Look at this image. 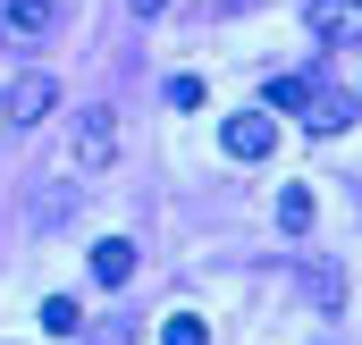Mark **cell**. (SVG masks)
I'll list each match as a JSON object with an SVG mask.
<instances>
[{
    "instance_id": "6da1fadb",
    "label": "cell",
    "mask_w": 362,
    "mask_h": 345,
    "mask_svg": "<svg viewBox=\"0 0 362 345\" xmlns=\"http://www.w3.org/2000/svg\"><path fill=\"white\" fill-rule=\"evenodd\" d=\"M278 152V118L270 110H236L228 118V160H270Z\"/></svg>"
},
{
    "instance_id": "7a4b0ae2",
    "label": "cell",
    "mask_w": 362,
    "mask_h": 345,
    "mask_svg": "<svg viewBox=\"0 0 362 345\" xmlns=\"http://www.w3.org/2000/svg\"><path fill=\"white\" fill-rule=\"evenodd\" d=\"M118 160V110H85L76 118V169H110Z\"/></svg>"
},
{
    "instance_id": "3957f363",
    "label": "cell",
    "mask_w": 362,
    "mask_h": 345,
    "mask_svg": "<svg viewBox=\"0 0 362 345\" xmlns=\"http://www.w3.org/2000/svg\"><path fill=\"white\" fill-rule=\"evenodd\" d=\"M312 34L337 42V51H354L362 42V0H312Z\"/></svg>"
},
{
    "instance_id": "277c9868",
    "label": "cell",
    "mask_w": 362,
    "mask_h": 345,
    "mask_svg": "<svg viewBox=\"0 0 362 345\" xmlns=\"http://www.w3.org/2000/svg\"><path fill=\"white\" fill-rule=\"evenodd\" d=\"M51 101H59V85L34 68V76H17V85H8V118H17V127H34V118H51Z\"/></svg>"
},
{
    "instance_id": "5b68a950",
    "label": "cell",
    "mask_w": 362,
    "mask_h": 345,
    "mask_svg": "<svg viewBox=\"0 0 362 345\" xmlns=\"http://www.w3.org/2000/svg\"><path fill=\"white\" fill-rule=\"evenodd\" d=\"M51 25H59V0H8L0 8V34H25V42L51 34Z\"/></svg>"
},
{
    "instance_id": "8992f818",
    "label": "cell",
    "mask_w": 362,
    "mask_h": 345,
    "mask_svg": "<svg viewBox=\"0 0 362 345\" xmlns=\"http://www.w3.org/2000/svg\"><path fill=\"white\" fill-rule=\"evenodd\" d=\"M303 127H312V135H346V127H354V93H312Z\"/></svg>"
},
{
    "instance_id": "52a82bcc",
    "label": "cell",
    "mask_w": 362,
    "mask_h": 345,
    "mask_svg": "<svg viewBox=\"0 0 362 345\" xmlns=\"http://www.w3.org/2000/svg\"><path fill=\"white\" fill-rule=\"evenodd\" d=\"M93 278H101V286H127V278H135V245H127V236H101V245H93Z\"/></svg>"
},
{
    "instance_id": "ba28073f",
    "label": "cell",
    "mask_w": 362,
    "mask_h": 345,
    "mask_svg": "<svg viewBox=\"0 0 362 345\" xmlns=\"http://www.w3.org/2000/svg\"><path fill=\"white\" fill-rule=\"evenodd\" d=\"M303 295H312L320 312H337V303H346V269H337V261H312V269H303Z\"/></svg>"
},
{
    "instance_id": "9c48e42d",
    "label": "cell",
    "mask_w": 362,
    "mask_h": 345,
    "mask_svg": "<svg viewBox=\"0 0 362 345\" xmlns=\"http://www.w3.org/2000/svg\"><path fill=\"white\" fill-rule=\"evenodd\" d=\"M312 93H320L312 76H270V118H278V110H295V118H303V110H312Z\"/></svg>"
},
{
    "instance_id": "30bf717a",
    "label": "cell",
    "mask_w": 362,
    "mask_h": 345,
    "mask_svg": "<svg viewBox=\"0 0 362 345\" xmlns=\"http://www.w3.org/2000/svg\"><path fill=\"white\" fill-rule=\"evenodd\" d=\"M312 211H320V202H312L303 185H286V194H278V228H286V236H303V228H312Z\"/></svg>"
},
{
    "instance_id": "8fae6325",
    "label": "cell",
    "mask_w": 362,
    "mask_h": 345,
    "mask_svg": "<svg viewBox=\"0 0 362 345\" xmlns=\"http://www.w3.org/2000/svg\"><path fill=\"white\" fill-rule=\"evenodd\" d=\"M42 329H51V337H76V329H85L76 295H51V303H42Z\"/></svg>"
},
{
    "instance_id": "7c38bea8",
    "label": "cell",
    "mask_w": 362,
    "mask_h": 345,
    "mask_svg": "<svg viewBox=\"0 0 362 345\" xmlns=\"http://www.w3.org/2000/svg\"><path fill=\"white\" fill-rule=\"evenodd\" d=\"M160 345H211V329H202V320H194V312H177V320H169V329H160Z\"/></svg>"
},
{
    "instance_id": "4fadbf2b",
    "label": "cell",
    "mask_w": 362,
    "mask_h": 345,
    "mask_svg": "<svg viewBox=\"0 0 362 345\" xmlns=\"http://www.w3.org/2000/svg\"><path fill=\"white\" fill-rule=\"evenodd\" d=\"M127 8H135V17H160V8H169V0H127Z\"/></svg>"
}]
</instances>
